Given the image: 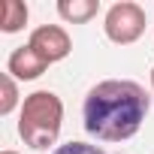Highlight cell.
<instances>
[{
	"label": "cell",
	"mask_w": 154,
	"mask_h": 154,
	"mask_svg": "<svg viewBox=\"0 0 154 154\" xmlns=\"http://www.w3.org/2000/svg\"><path fill=\"white\" fill-rule=\"evenodd\" d=\"M15 106H18V85L9 72H3V79H0V115H9Z\"/></svg>",
	"instance_id": "ba28073f"
},
{
	"label": "cell",
	"mask_w": 154,
	"mask_h": 154,
	"mask_svg": "<svg viewBox=\"0 0 154 154\" xmlns=\"http://www.w3.org/2000/svg\"><path fill=\"white\" fill-rule=\"evenodd\" d=\"M60 124H63V103L54 91H33L24 97L18 115V136L24 139V145L36 151L51 148L60 136Z\"/></svg>",
	"instance_id": "7a4b0ae2"
},
{
	"label": "cell",
	"mask_w": 154,
	"mask_h": 154,
	"mask_svg": "<svg viewBox=\"0 0 154 154\" xmlns=\"http://www.w3.org/2000/svg\"><path fill=\"white\" fill-rule=\"evenodd\" d=\"M103 30L115 45H130L145 33V9L133 0H121V3L109 6Z\"/></svg>",
	"instance_id": "3957f363"
},
{
	"label": "cell",
	"mask_w": 154,
	"mask_h": 154,
	"mask_svg": "<svg viewBox=\"0 0 154 154\" xmlns=\"http://www.w3.org/2000/svg\"><path fill=\"white\" fill-rule=\"evenodd\" d=\"M0 154H18V151H9V148H6V151H0Z\"/></svg>",
	"instance_id": "30bf717a"
},
{
	"label": "cell",
	"mask_w": 154,
	"mask_h": 154,
	"mask_svg": "<svg viewBox=\"0 0 154 154\" xmlns=\"http://www.w3.org/2000/svg\"><path fill=\"white\" fill-rule=\"evenodd\" d=\"M148 109L151 97L139 82L106 79L97 82L85 97V130L100 142H127L139 133Z\"/></svg>",
	"instance_id": "6da1fadb"
},
{
	"label": "cell",
	"mask_w": 154,
	"mask_h": 154,
	"mask_svg": "<svg viewBox=\"0 0 154 154\" xmlns=\"http://www.w3.org/2000/svg\"><path fill=\"white\" fill-rule=\"evenodd\" d=\"M151 88H154V69H151Z\"/></svg>",
	"instance_id": "8fae6325"
},
{
	"label": "cell",
	"mask_w": 154,
	"mask_h": 154,
	"mask_svg": "<svg viewBox=\"0 0 154 154\" xmlns=\"http://www.w3.org/2000/svg\"><path fill=\"white\" fill-rule=\"evenodd\" d=\"M27 24V6L21 0H3L0 3V30L3 33H18Z\"/></svg>",
	"instance_id": "52a82bcc"
},
{
	"label": "cell",
	"mask_w": 154,
	"mask_h": 154,
	"mask_svg": "<svg viewBox=\"0 0 154 154\" xmlns=\"http://www.w3.org/2000/svg\"><path fill=\"white\" fill-rule=\"evenodd\" d=\"M51 154H106V151L97 145H88V142H66V145H57Z\"/></svg>",
	"instance_id": "9c48e42d"
},
{
	"label": "cell",
	"mask_w": 154,
	"mask_h": 154,
	"mask_svg": "<svg viewBox=\"0 0 154 154\" xmlns=\"http://www.w3.org/2000/svg\"><path fill=\"white\" fill-rule=\"evenodd\" d=\"M45 60L30 48V45H18L12 54H9V60H6V72L12 75V79H18V82H33V79H39V75L45 72Z\"/></svg>",
	"instance_id": "5b68a950"
},
{
	"label": "cell",
	"mask_w": 154,
	"mask_h": 154,
	"mask_svg": "<svg viewBox=\"0 0 154 154\" xmlns=\"http://www.w3.org/2000/svg\"><path fill=\"white\" fill-rule=\"evenodd\" d=\"M27 45H30L45 63H57V60H63V57L72 51V39H69V33H66L60 24H42V27H36V30L30 33Z\"/></svg>",
	"instance_id": "277c9868"
},
{
	"label": "cell",
	"mask_w": 154,
	"mask_h": 154,
	"mask_svg": "<svg viewBox=\"0 0 154 154\" xmlns=\"http://www.w3.org/2000/svg\"><path fill=\"white\" fill-rule=\"evenodd\" d=\"M100 12V0H57V15L69 24H85Z\"/></svg>",
	"instance_id": "8992f818"
}]
</instances>
